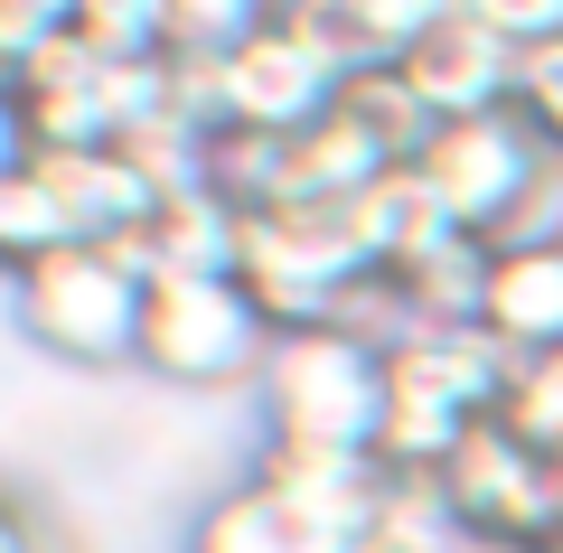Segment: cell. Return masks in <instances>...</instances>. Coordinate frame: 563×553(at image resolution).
Here are the masks:
<instances>
[{
  "mask_svg": "<svg viewBox=\"0 0 563 553\" xmlns=\"http://www.w3.org/2000/svg\"><path fill=\"white\" fill-rule=\"evenodd\" d=\"M461 0H282V20L301 29L339 76H366V66H404L432 29L451 20Z\"/></svg>",
  "mask_w": 563,
  "mask_h": 553,
  "instance_id": "11",
  "label": "cell"
},
{
  "mask_svg": "<svg viewBox=\"0 0 563 553\" xmlns=\"http://www.w3.org/2000/svg\"><path fill=\"white\" fill-rule=\"evenodd\" d=\"M282 0H161L169 20V57H225L235 38H254Z\"/></svg>",
  "mask_w": 563,
  "mask_h": 553,
  "instance_id": "18",
  "label": "cell"
},
{
  "mask_svg": "<svg viewBox=\"0 0 563 553\" xmlns=\"http://www.w3.org/2000/svg\"><path fill=\"white\" fill-rule=\"evenodd\" d=\"M404 85L422 95V113L432 122H470V113H507V95H517V47L498 38L488 20H470V10H451L432 38L404 57Z\"/></svg>",
  "mask_w": 563,
  "mask_h": 553,
  "instance_id": "9",
  "label": "cell"
},
{
  "mask_svg": "<svg viewBox=\"0 0 563 553\" xmlns=\"http://www.w3.org/2000/svg\"><path fill=\"white\" fill-rule=\"evenodd\" d=\"M422 198L442 207L461 235L479 244H507V235H563L544 217V198L563 188V159L526 132L517 113H470V122H442V132L422 141L413 159Z\"/></svg>",
  "mask_w": 563,
  "mask_h": 553,
  "instance_id": "2",
  "label": "cell"
},
{
  "mask_svg": "<svg viewBox=\"0 0 563 553\" xmlns=\"http://www.w3.org/2000/svg\"><path fill=\"white\" fill-rule=\"evenodd\" d=\"M76 38L95 47L103 66H151V57H169L161 0H76Z\"/></svg>",
  "mask_w": 563,
  "mask_h": 553,
  "instance_id": "17",
  "label": "cell"
},
{
  "mask_svg": "<svg viewBox=\"0 0 563 553\" xmlns=\"http://www.w3.org/2000/svg\"><path fill=\"white\" fill-rule=\"evenodd\" d=\"M507 366H517V356H507L479 319H432V329H413L395 356H385V432H376V460L395 478H432L451 451H461L470 422L498 413Z\"/></svg>",
  "mask_w": 563,
  "mask_h": 553,
  "instance_id": "1",
  "label": "cell"
},
{
  "mask_svg": "<svg viewBox=\"0 0 563 553\" xmlns=\"http://www.w3.org/2000/svg\"><path fill=\"white\" fill-rule=\"evenodd\" d=\"M66 244H85L66 188L38 169V159H29V169H10V178H0V273H29V263L66 254Z\"/></svg>",
  "mask_w": 563,
  "mask_h": 553,
  "instance_id": "13",
  "label": "cell"
},
{
  "mask_svg": "<svg viewBox=\"0 0 563 553\" xmlns=\"http://www.w3.org/2000/svg\"><path fill=\"white\" fill-rule=\"evenodd\" d=\"M0 553H47V526H38L10 488H0Z\"/></svg>",
  "mask_w": 563,
  "mask_h": 553,
  "instance_id": "22",
  "label": "cell"
},
{
  "mask_svg": "<svg viewBox=\"0 0 563 553\" xmlns=\"http://www.w3.org/2000/svg\"><path fill=\"white\" fill-rule=\"evenodd\" d=\"M273 338L282 329L263 319V300L235 273L151 281V300H141V376L179 385V395H235V385L263 376Z\"/></svg>",
  "mask_w": 563,
  "mask_h": 553,
  "instance_id": "5",
  "label": "cell"
},
{
  "mask_svg": "<svg viewBox=\"0 0 563 553\" xmlns=\"http://www.w3.org/2000/svg\"><path fill=\"white\" fill-rule=\"evenodd\" d=\"M461 534H470V526L442 507L432 478H395L385 507H376V526H366L347 553H461Z\"/></svg>",
  "mask_w": 563,
  "mask_h": 553,
  "instance_id": "15",
  "label": "cell"
},
{
  "mask_svg": "<svg viewBox=\"0 0 563 553\" xmlns=\"http://www.w3.org/2000/svg\"><path fill=\"white\" fill-rule=\"evenodd\" d=\"M461 10H470V20H488L507 47H517V57L563 38V0H461Z\"/></svg>",
  "mask_w": 563,
  "mask_h": 553,
  "instance_id": "20",
  "label": "cell"
},
{
  "mask_svg": "<svg viewBox=\"0 0 563 553\" xmlns=\"http://www.w3.org/2000/svg\"><path fill=\"white\" fill-rule=\"evenodd\" d=\"M29 151H38V141H29V113H20V95L0 85V178L29 169Z\"/></svg>",
  "mask_w": 563,
  "mask_h": 553,
  "instance_id": "21",
  "label": "cell"
},
{
  "mask_svg": "<svg viewBox=\"0 0 563 553\" xmlns=\"http://www.w3.org/2000/svg\"><path fill=\"white\" fill-rule=\"evenodd\" d=\"M498 422L526 441V451L563 460V347H544V356H517V366H507Z\"/></svg>",
  "mask_w": 563,
  "mask_h": 553,
  "instance_id": "16",
  "label": "cell"
},
{
  "mask_svg": "<svg viewBox=\"0 0 563 553\" xmlns=\"http://www.w3.org/2000/svg\"><path fill=\"white\" fill-rule=\"evenodd\" d=\"M254 478L273 497H291L301 516H320L329 534H347V544L376 526L385 488H395V469L376 451H329V441H254Z\"/></svg>",
  "mask_w": 563,
  "mask_h": 553,
  "instance_id": "8",
  "label": "cell"
},
{
  "mask_svg": "<svg viewBox=\"0 0 563 553\" xmlns=\"http://www.w3.org/2000/svg\"><path fill=\"white\" fill-rule=\"evenodd\" d=\"M141 300L151 281L113 244H66V254L10 273V319L57 366H141Z\"/></svg>",
  "mask_w": 563,
  "mask_h": 553,
  "instance_id": "4",
  "label": "cell"
},
{
  "mask_svg": "<svg viewBox=\"0 0 563 553\" xmlns=\"http://www.w3.org/2000/svg\"><path fill=\"white\" fill-rule=\"evenodd\" d=\"M198 76H207V122H225V132H273V141L310 132V122L339 103V85H347L282 10L254 38H235L225 57H198Z\"/></svg>",
  "mask_w": 563,
  "mask_h": 553,
  "instance_id": "6",
  "label": "cell"
},
{
  "mask_svg": "<svg viewBox=\"0 0 563 553\" xmlns=\"http://www.w3.org/2000/svg\"><path fill=\"white\" fill-rule=\"evenodd\" d=\"M263 441H329V451H376L385 432V347L347 329H282L254 376Z\"/></svg>",
  "mask_w": 563,
  "mask_h": 553,
  "instance_id": "3",
  "label": "cell"
},
{
  "mask_svg": "<svg viewBox=\"0 0 563 553\" xmlns=\"http://www.w3.org/2000/svg\"><path fill=\"white\" fill-rule=\"evenodd\" d=\"M507 113H517L526 132H536L544 151L563 159V38H554V47H526V57H517V95H507Z\"/></svg>",
  "mask_w": 563,
  "mask_h": 553,
  "instance_id": "19",
  "label": "cell"
},
{
  "mask_svg": "<svg viewBox=\"0 0 563 553\" xmlns=\"http://www.w3.org/2000/svg\"><path fill=\"white\" fill-rule=\"evenodd\" d=\"M461 553H554V544H526V534H461Z\"/></svg>",
  "mask_w": 563,
  "mask_h": 553,
  "instance_id": "23",
  "label": "cell"
},
{
  "mask_svg": "<svg viewBox=\"0 0 563 553\" xmlns=\"http://www.w3.org/2000/svg\"><path fill=\"white\" fill-rule=\"evenodd\" d=\"M479 329L507 356L563 347V235H507L479 273Z\"/></svg>",
  "mask_w": 563,
  "mask_h": 553,
  "instance_id": "10",
  "label": "cell"
},
{
  "mask_svg": "<svg viewBox=\"0 0 563 553\" xmlns=\"http://www.w3.org/2000/svg\"><path fill=\"white\" fill-rule=\"evenodd\" d=\"M442 507L461 516L470 534H526V544H563V460L526 451L498 413L470 422L461 451L432 469Z\"/></svg>",
  "mask_w": 563,
  "mask_h": 553,
  "instance_id": "7",
  "label": "cell"
},
{
  "mask_svg": "<svg viewBox=\"0 0 563 553\" xmlns=\"http://www.w3.org/2000/svg\"><path fill=\"white\" fill-rule=\"evenodd\" d=\"M188 553H347V534H329L320 516H301L263 478H235L188 516Z\"/></svg>",
  "mask_w": 563,
  "mask_h": 553,
  "instance_id": "12",
  "label": "cell"
},
{
  "mask_svg": "<svg viewBox=\"0 0 563 553\" xmlns=\"http://www.w3.org/2000/svg\"><path fill=\"white\" fill-rule=\"evenodd\" d=\"M339 113L357 122V132L376 141L385 159H395V169H413V159H422V141L442 132V122L422 113V95L404 85V66H366V76H347V85H339Z\"/></svg>",
  "mask_w": 563,
  "mask_h": 553,
  "instance_id": "14",
  "label": "cell"
}]
</instances>
